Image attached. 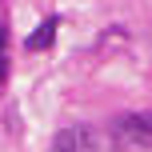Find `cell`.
<instances>
[{
  "label": "cell",
  "mask_w": 152,
  "mask_h": 152,
  "mask_svg": "<svg viewBox=\"0 0 152 152\" xmlns=\"http://www.w3.org/2000/svg\"><path fill=\"white\" fill-rule=\"evenodd\" d=\"M8 76V60H4V32H0V80Z\"/></svg>",
  "instance_id": "cell-4"
},
{
  "label": "cell",
  "mask_w": 152,
  "mask_h": 152,
  "mask_svg": "<svg viewBox=\"0 0 152 152\" xmlns=\"http://www.w3.org/2000/svg\"><path fill=\"white\" fill-rule=\"evenodd\" d=\"M52 152H104V136L88 124H72L52 140Z\"/></svg>",
  "instance_id": "cell-2"
},
{
  "label": "cell",
  "mask_w": 152,
  "mask_h": 152,
  "mask_svg": "<svg viewBox=\"0 0 152 152\" xmlns=\"http://www.w3.org/2000/svg\"><path fill=\"white\" fill-rule=\"evenodd\" d=\"M56 28H60V20H56V16H48V20L40 24V28L32 32L28 40H24V48H28V52H44V48L56 40Z\"/></svg>",
  "instance_id": "cell-3"
},
{
  "label": "cell",
  "mask_w": 152,
  "mask_h": 152,
  "mask_svg": "<svg viewBox=\"0 0 152 152\" xmlns=\"http://www.w3.org/2000/svg\"><path fill=\"white\" fill-rule=\"evenodd\" d=\"M116 144L128 148V152H144L152 148V116H120L112 128Z\"/></svg>",
  "instance_id": "cell-1"
}]
</instances>
